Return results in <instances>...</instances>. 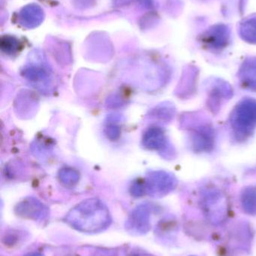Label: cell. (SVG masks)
Returning a JSON list of instances; mask_svg holds the SVG:
<instances>
[{
	"label": "cell",
	"mask_w": 256,
	"mask_h": 256,
	"mask_svg": "<svg viewBox=\"0 0 256 256\" xmlns=\"http://www.w3.org/2000/svg\"><path fill=\"white\" fill-rule=\"evenodd\" d=\"M66 221L72 228L84 233H98L111 225V216L106 204L98 198L84 200L71 209Z\"/></svg>",
	"instance_id": "cell-1"
},
{
	"label": "cell",
	"mask_w": 256,
	"mask_h": 256,
	"mask_svg": "<svg viewBox=\"0 0 256 256\" xmlns=\"http://www.w3.org/2000/svg\"><path fill=\"white\" fill-rule=\"evenodd\" d=\"M230 124L237 140L249 138L256 128V100L245 98L239 102L231 112Z\"/></svg>",
	"instance_id": "cell-2"
},
{
	"label": "cell",
	"mask_w": 256,
	"mask_h": 256,
	"mask_svg": "<svg viewBox=\"0 0 256 256\" xmlns=\"http://www.w3.org/2000/svg\"><path fill=\"white\" fill-rule=\"evenodd\" d=\"M183 122L190 132L189 140L192 148L196 152H209L214 147V131L210 123L201 116L189 114Z\"/></svg>",
	"instance_id": "cell-3"
},
{
	"label": "cell",
	"mask_w": 256,
	"mask_h": 256,
	"mask_svg": "<svg viewBox=\"0 0 256 256\" xmlns=\"http://www.w3.org/2000/svg\"><path fill=\"white\" fill-rule=\"evenodd\" d=\"M203 210L209 222L219 224L228 214V202L223 192L216 188L206 190L201 200Z\"/></svg>",
	"instance_id": "cell-4"
},
{
	"label": "cell",
	"mask_w": 256,
	"mask_h": 256,
	"mask_svg": "<svg viewBox=\"0 0 256 256\" xmlns=\"http://www.w3.org/2000/svg\"><path fill=\"white\" fill-rule=\"evenodd\" d=\"M144 182L145 194L153 197L168 195L177 185V180L174 174L162 170L150 172Z\"/></svg>",
	"instance_id": "cell-5"
},
{
	"label": "cell",
	"mask_w": 256,
	"mask_h": 256,
	"mask_svg": "<svg viewBox=\"0 0 256 256\" xmlns=\"http://www.w3.org/2000/svg\"><path fill=\"white\" fill-rule=\"evenodd\" d=\"M231 40V28L228 25L218 24L212 26L200 36L204 48L212 51L225 49Z\"/></svg>",
	"instance_id": "cell-6"
},
{
	"label": "cell",
	"mask_w": 256,
	"mask_h": 256,
	"mask_svg": "<svg viewBox=\"0 0 256 256\" xmlns=\"http://www.w3.org/2000/svg\"><path fill=\"white\" fill-rule=\"evenodd\" d=\"M151 208L149 204H141L129 215L126 222V230L132 234H146L151 227Z\"/></svg>",
	"instance_id": "cell-7"
},
{
	"label": "cell",
	"mask_w": 256,
	"mask_h": 256,
	"mask_svg": "<svg viewBox=\"0 0 256 256\" xmlns=\"http://www.w3.org/2000/svg\"><path fill=\"white\" fill-rule=\"evenodd\" d=\"M142 144L149 150H158L166 154L167 156L171 158V146L163 130L159 127H151L147 129L143 136Z\"/></svg>",
	"instance_id": "cell-8"
},
{
	"label": "cell",
	"mask_w": 256,
	"mask_h": 256,
	"mask_svg": "<svg viewBox=\"0 0 256 256\" xmlns=\"http://www.w3.org/2000/svg\"><path fill=\"white\" fill-rule=\"evenodd\" d=\"M15 212L25 219L42 221L48 218V208L37 198L29 197L17 204Z\"/></svg>",
	"instance_id": "cell-9"
},
{
	"label": "cell",
	"mask_w": 256,
	"mask_h": 256,
	"mask_svg": "<svg viewBox=\"0 0 256 256\" xmlns=\"http://www.w3.org/2000/svg\"><path fill=\"white\" fill-rule=\"evenodd\" d=\"M233 91L231 86L222 80H214L210 84L208 92L207 104L213 112H219L224 102L232 97Z\"/></svg>",
	"instance_id": "cell-10"
},
{
	"label": "cell",
	"mask_w": 256,
	"mask_h": 256,
	"mask_svg": "<svg viewBox=\"0 0 256 256\" xmlns=\"http://www.w3.org/2000/svg\"><path fill=\"white\" fill-rule=\"evenodd\" d=\"M238 78L243 88L256 92V56L244 60L239 70Z\"/></svg>",
	"instance_id": "cell-11"
},
{
	"label": "cell",
	"mask_w": 256,
	"mask_h": 256,
	"mask_svg": "<svg viewBox=\"0 0 256 256\" xmlns=\"http://www.w3.org/2000/svg\"><path fill=\"white\" fill-rule=\"evenodd\" d=\"M239 34L244 42L256 44V14L247 16L240 22Z\"/></svg>",
	"instance_id": "cell-12"
},
{
	"label": "cell",
	"mask_w": 256,
	"mask_h": 256,
	"mask_svg": "<svg viewBox=\"0 0 256 256\" xmlns=\"http://www.w3.org/2000/svg\"><path fill=\"white\" fill-rule=\"evenodd\" d=\"M197 69L194 67H189L185 70L183 74V79L181 80L180 91L183 96H190L191 94L195 92L197 82Z\"/></svg>",
	"instance_id": "cell-13"
},
{
	"label": "cell",
	"mask_w": 256,
	"mask_h": 256,
	"mask_svg": "<svg viewBox=\"0 0 256 256\" xmlns=\"http://www.w3.org/2000/svg\"><path fill=\"white\" fill-rule=\"evenodd\" d=\"M242 208L248 214H256V188L249 186L245 188L240 196Z\"/></svg>",
	"instance_id": "cell-14"
},
{
	"label": "cell",
	"mask_w": 256,
	"mask_h": 256,
	"mask_svg": "<svg viewBox=\"0 0 256 256\" xmlns=\"http://www.w3.org/2000/svg\"><path fill=\"white\" fill-rule=\"evenodd\" d=\"M59 180L66 186H73L79 182L80 174L72 168H63L58 173Z\"/></svg>",
	"instance_id": "cell-15"
},
{
	"label": "cell",
	"mask_w": 256,
	"mask_h": 256,
	"mask_svg": "<svg viewBox=\"0 0 256 256\" xmlns=\"http://www.w3.org/2000/svg\"><path fill=\"white\" fill-rule=\"evenodd\" d=\"M130 192L134 196L140 197L144 196L145 194L144 180H138L134 182L131 186Z\"/></svg>",
	"instance_id": "cell-16"
},
{
	"label": "cell",
	"mask_w": 256,
	"mask_h": 256,
	"mask_svg": "<svg viewBox=\"0 0 256 256\" xmlns=\"http://www.w3.org/2000/svg\"><path fill=\"white\" fill-rule=\"evenodd\" d=\"M105 134L107 137L111 140H116L120 137V129L114 124L108 126L105 128Z\"/></svg>",
	"instance_id": "cell-17"
},
{
	"label": "cell",
	"mask_w": 256,
	"mask_h": 256,
	"mask_svg": "<svg viewBox=\"0 0 256 256\" xmlns=\"http://www.w3.org/2000/svg\"><path fill=\"white\" fill-rule=\"evenodd\" d=\"M29 256H42L39 255V254H31V255H30Z\"/></svg>",
	"instance_id": "cell-18"
},
{
	"label": "cell",
	"mask_w": 256,
	"mask_h": 256,
	"mask_svg": "<svg viewBox=\"0 0 256 256\" xmlns=\"http://www.w3.org/2000/svg\"></svg>",
	"instance_id": "cell-19"
}]
</instances>
